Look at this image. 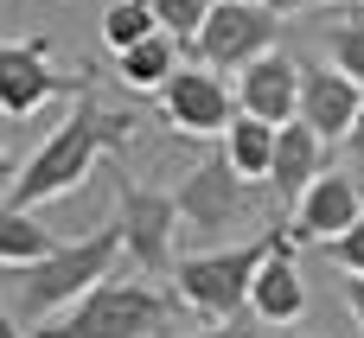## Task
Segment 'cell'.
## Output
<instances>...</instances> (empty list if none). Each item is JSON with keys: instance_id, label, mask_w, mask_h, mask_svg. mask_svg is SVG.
<instances>
[{"instance_id": "30bf717a", "label": "cell", "mask_w": 364, "mask_h": 338, "mask_svg": "<svg viewBox=\"0 0 364 338\" xmlns=\"http://www.w3.org/2000/svg\"><path fill=\"white\" fill-rule=\"evenodd\" d=\"M364 217V192L352 173H320L307 192H301V205L288 211V236L294 243H333V236H346L352 224Z\"/></svg>"}, {"instance_id": "f1b7e54d", "label": "cell", "mask_w": 364, "mask_h": 338, "mask_svg": "<svg viewBox=\"0 0 364 338\" xmlns=\"http://www.w3.org/2000/svg\"><path fill=\"white\" fill-rule=\"evenodd\" d=\"M0 268H6V262H0ZM0 281H6V275H0Z\"/></svg>"}, {"instance_id": "6da1fadb", "label": "cell", "mask_w": 364, "mask_h": 338, "mask_svg": "<svg viewBox=\"0 0 364 338\" xmlns=\"http://www.w3.org/2000/svg\"><path fill=\"white\" fill-rule=\"evenodd\" d=\"M128 115H115V109H102L90 89H77L70 96V115L45 134V147L19 166V179H13V205H51V198H64L77 179H90V166L102 160V153H128Z\"/></svg>"}, {"instance_id": "7402d4cb", "label": "cell", "mask_w": 364, "mask_h": 338, "mask_svg": "<svg viewBox=\"0 0 364 338\" xmlns=\"http://www.w3.org/2000/svg\"><path fill=\"white\" fill-rule=\"evenodd\" d=\"M179 338H256V332H243V320H211L205 332H179Z\"/></svg>"}, {"instance_id": "3957f363", "label": "cell", "mask_w": 364, "mask_h": 338, "mask_svg": "<svg viewBox=\"0 0 364 338\" xmlns=\"http://www.w3.org/2000/svg\"><path fill=\"white\" fill-rule=\"evenodd\" d=\"M160 332H173V300L147 281L109 275L77 307H64V320L38 338H160Z\"/></svg>"}, {"instance_id": "ffe728a7", "label": "cell", "mask_w": 364, "mask_h": 338, "mask_svg": "<svg viewBox=\"0 0 364 338\" xmlns=\"http://www.w3.org/2000/svg\"><path fill=\"white\" fill-rule=\"evenodd\" d=\"M326 51H333V64H339L346 77H358V83H364V19H346V26H333Z\"/></svg>"}, {"instance_id": "83f0119b", "label": "cell", "mask_w": 364, "mask_h": 338, "mask_svg": "<svg viewBox=\"0 0 364 338\" xmlns=\"http://www.w3.org/2000/svg\"><path fill=\"white\" fill-rule=\"evenodd\" d=\"M282 338H307V332H288V326H282Z\"/></svg>"}, {"instance_id": "f546056e", "label": "cell", "mask_w": 364, "mask_h": 338, "mask_svg": "<svg viewBox=\"0 0 364 338\" xmlns=\"http://www.w3.org/2000/svg\"><path fill=\"white\" fill-rule=\"evenodd\" d=\"M282 6H288V0H282Z\"/></svg>"}, {"instance_id": "44dd1931", "label": "cell", "mask_w": 364, "mask_h": 338, "mask_svg": "<svg viewBox=\"0 0 364 338\" xmlns=\"http://www.w3.org/2000/svg\"><path fill=\"white\" fill-rule=\"evenodd\" d=\"M326 262H333V268H346V275H364V217L346 230V236H333V243H326Z\"/></svg>"}, {"instance_id": "52a82bcc", "label": "cell", "mask_w": 364, "mask_h": 338, "mask_svg": "<svg viewBox=\"0 0 364 338\" xmlns=\"http://www.w3.org/2000/svg\"><path fill=\"white\" fill-rule=\"evenodd\" d=\"M115 224H122V249L141 275H173V236H179V198L173 192L122 185Z\"/></svg>"}, {"instance_id": "ba28073f", "label": "cell", "mask_w": 364, "mask_h": 338, "mask_svg": "<svg viewBox=\"0 0 364 338\" xmlns=\"http://www.w3.org/2000/svg\"><path fill=\"white\" fill-rule=\"evenodd\" d=\"M160 109H166V121H173L179 134H192V141L224 134V128L237 121L230 89H224V77H218L211 64H179V70L166 77V89H160Z\"/></svg>"}, {"instance_id": "7a4b0ae2", "label": "cell", "mask_w": 364, "mask_h": 338, "mask_svg": "<svg viewBox=\"0 0 364 338\" xmlns=\"http://www.w3.org/2000/svg\"><path fill=\"white\" fill-rule=\"evenodd\" d=\"M122 256H128V249H122V224H96L90 236L58 243L45 262H32V268L19 275L13 313H19V320H51V313L77 307L96 281H109V275H115V262H122Z\"/></svg>"}, {"instance_id": "484cf974", "label": "cell", "mask_w": 364, "mask_h": 338, "mask_svg": "<svg viewBox=\"0 0 364 338\" xmlns=\"http://www.w3.org/2000/svg\"><path fill=\"white\" fill-rule=\"evenodd\" d=\"M0 338H19V326H13V320H6V313H0Z\"/></svg>"}, {"instance_id": "8fae6325", "label": "cell", "mask_w": 364, "mask_h": 338, "mask_svg": "<svg viewBox=\"0 0 364 338\" xmlns=\"http://www.w3.org/2000/svg\"><path fill=\"white\" fill-rule=\"evenodd\" d=\"M358 109H364L358 77H346L339 64H301V115L294 121H307L320 141H346Z\"/></svg>"}, {"instance_id": "4fadbf2b", "label": "cell", "mask_w": 364, "mask_h": 338, "mask_svg": "<svg viewBox=\"0 0 364 338\" xmlns=\"http://www.w3.org/2000/svg\"><path fill=\"white\" fill-rule=\"evenodd\" d=\"M294 249H301V243L282 230V236H275V249H269V262L256 268V288H250V313H256L262 326H294V320L307 313V288H301Z\"/></svg>"}, {"instance_id": "5b68a950", "label": "cell", "mask_w": 364, "mask_h": 338, "mask_svg": "<svg viewBox=\"0 0 364 338\" xmlns=\"http://www.w3.org/2000/svg\"><path fill=\"white\" fill-rule=\"evenodd\" d=\"M282 13H288L282 0H218L211 19H205V32L192 38L198 64H211V70H243V64H256L262 51H275Z\"/></svg>"}, {"instance_id": "ac0fdd59", "label": "cell", "mask_w": 364, "mask_h": 338, "mask_svg": "<svg viewBox=\"0 0 364 338\" xmlns=\"http://www.w3.org/2000/svg\"><path fill=\"white\" fill-rule=\"evenodd\" d=\"M160 32V19H154V0H109V13H102V45L122 58L128 45H141V38H154Z\"/></svg>"}, {"instance_id": "9c48e42d", "label": "cell", "mask_w": 364, "mask_h": 338, "mask_svg": "<svg viewBox=\"0 0 364 338\" xmlns=\"http://www.w3.org/2000/svg\"><path fill=\"white\" fill-rule=\"evenodd\" d=\"M70 77L51 70V45L45 38H0V115H38L51 96H64Z\"/></svg>"}, {"instance_id": "4316f807", "label": "cell", "mask_w": 364, "mask_h": 338, "mask_svg": "<svg viewBox=\"0 0 364 338\" xmlns=\"http://www.w3.org/2000/svg\"><path fill=\"white\" fill-rule=\"evenodd\" d=\"M288 6H326V0H288Z\"/></svg>"}, {"instance_id": "5bb4252c", "label": "cell", "mask_w": 364, "mask_h": 338, "mask_svg": "<svg viewBox=\"0 0 364 338\" xmlns=\"http://www.w3.org/2000/svg\"><path fill=\"white\" fill-rule=\"evenodd\" d=\"M320 153H326V141H320L307 121H282V141H275V173H269V192L282 198V211H294V205H301V192L326 173V166H320Z\"/></svg>"}, {"instance_id": "d4e9b609", "label": "cell", "mask_w": 364, "mask_h": 338, "mask_svg": "<svg viewBox=\"0 0 364 338\" xmlns=\"http://www.w3.org/2000/svg\"><path fill=\"white\" fill-rule=\"evenodd\" d=\"M13 179H19V160H13V153L0 147V192H13Z\"/></svg>"}, {"instance_id": "7c38bea8", "label": "cell", "mask_w": 364, "mask_h": 338, "mask_svg": "<svg viewBox=\"0 0 364 338\" xmlns=\"http://www.w3.org/2000/svg\"><path fill=\"white\" fill-rule=\"evenodd\" d=\"M237 109L262 115V121H294L301 115V64L288 51H262L256 64L237 70Z\"/></svg>"}, {"instance_id": "277c9868", "label": "cell", "mask_w": 364, "mask_h": 338, "mask_svg": "<svg viewBox=\"0 0 364 338\" xmlns=\"http://www.w3.org/2000/svg\"><path fill=\"white\" fill-rule=\"evenodd\" d=\"M282 230H262L256 243H230V249H205V256H179L173 262V281H179V300L198 313V320H237L250 307V288H256V268L269 262Z\"/></svg>"}, {"instance_id": "603a6c76", "label": "cell", "mask_w": 364, "mask_h": 338, "mask_svg": "<svg viewBox=\"0 0 364 338\" xmlns=\"http://www.w3.org/2000/svg\"><path fill=\"white\" fill-rule=\"evenodd\" d=\"M346 307H352V320H358V332H364V275L346 281Z\"/></svg>"}, {"instance_id": "cb8c5ba5", "label": "cell", "mask_w": 364, "mask_h": 338, "mask_svg": "<svg viewBox=\"0 0 364 338\" xmlns=\"http://www.w3.org/2000/svg\"><path fill=\"white\" fill-rule=\"evenodd\" d=\"M346 153H352V166H364V109H358V121H352V134H346Z\"/></svg>"}, {"instance_id": "2e32d148", "label": "cell", "mask_w": 364, "mask_h": 338, "mask_svg": "<svg viewBox=\"0 0 364 338\" xmlns=\"http://www.w3.org/2000/svg\"><path fill=\"white\" fill-rule=\"evenodd\" d=\"M58 243H64L58 230L32 224V205L0 198V262H6V268H32V262H45Z\"/></svg>"}, {"instance_id": "d6986e66", "label": "cell", "mask_w": 364, "mask_h": 338, "mask_svg": "<svg viewBox=\"0 0 364 338\" xmlns=\"http://www.w3.org/2000/svg\"><path fill=\"white\" fill-rule=\"evenodd\" d=\"M211 6H218V0H154V19H160V32H173V38H198L205 19H211Z\"/></svg>"}, {"instance_id": "9a60e30c", "label": "cell", "mask_w": 364, "mask_h": 338, "mask_svg": "<svg viewBox=\"0 0 364 338\" xmlns=\"http://www.w3.org/2000/svg\"><path fill=\"white\" fill-rule=\"evenodd\" d=\"M275 141H282V128H275V121H262V115L237 109V121L224 128V160H230L250 185H269V173H275Z\"/></svg>"}, {"instance_id": "8992f818", "label": "cell", "mask_w": 364, "mask_h": 338, "mask_svg": "<svg viewBox=\"0 0 364 338\" xmlns=\"http://www.w3.org/2000/svg\"><path fill=\"white\" fill-rule=\"evenodd\" d=\"M179 224H192L198 236H224L230 224H243L250 217V179L224 160V153H205L186 179H179Z\"/></svg>"}, {"instance_id": "e0dca14e", "label": "cell", "mask_w": 364, "mask_h": 338, "mask_svg": "<svg viewBox=\"0 0 364 338\" xmlns=\"http://www.w3.org/2000/svg\"><path fill=\"white\" fill-rule=\"evenodd\" d=\"M115 70H122L128 89H166V77L179 70V45H173V32H154V38L128 45V51L115 58Z\"/></svg>"}]
</instances>
